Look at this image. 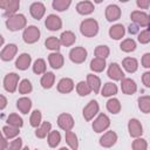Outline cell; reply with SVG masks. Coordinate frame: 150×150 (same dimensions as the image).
Here are the masks:
<instances>
[{
    "instance_id": "obj_9",
    "label": "cell",
    "mask_w": 150,
    "mask_h": 150,
    "mask_svg": "<svg viewBox=\"0 0 150 150\" xmlns=\"http://www.w3.org/2000/svg\"><path fill=\"white\" fill-rule=\"evenodd\" d=\"M98 109H100L98 103H97L96 101L91 100V101L83 108V117H84V120H86V121H90V120H93L94 116L97 115Z\"/></svg>"
},
{
    "instance_id": "obj_29",
    "label": "cell",
    "mask_w": 150,
    "mask_h": 150,
    "mask_svg": "<svg viewBox=\"0 0 150 150\" xmlns=\"http://www.w3.org/2000/svg\"><path fill=\"white\" fill-rule=\"evenodd\" d=\"M16 107L22 114H28L32 108V101L28 97H21L16 101Z\"/></svg>"
},
{
    "instance_id": "obj_41",
    "label": "cell",
    "mask_w": 150,
    "mask_h": 150,
    "mask_svg": "<svg viewBox=\"0 0 150 150\" xmlns=\"http://www.w3.org/2000/svg\"><path fill=\"white\" fill-rule=\"evenodd\" d=\"M46 62H45V60H42V59H38L35 62H34V64H33V71L35 73V74H38V75H40V74H45L46 73Z\"/></svg>"
},
{
    "instance_id": "obj_26",
    "label": "cell",
    "mask_w": 150,
    "mask_h": 150,
    "mask_svg": "<svg viewBox=\"0 0 150 150\" xmlns=\"http://www.w3.org/2000/svg\"><path fill=\"white\" fill-rule=\"evenodd\" d=\"M122 66L128 73H135L138 68V62L135 57H125L122 62Z\"/></svg>"
},
{
    "instance_id": "obj_2",
    "label": "cell",
    "mask_w": 150,
    "mask_h": 150,
    "mask_svg": "<svg viewBox=\"0 0 150 150\" xmlns=\"http://www.w3.org/2000/svg\"><path fill=\"white\" fill-rule=\"evenodd\" d=\"M26 23H27V20L23 14H14L6 20V27L12 32L25 28Z\"/></svg>"
},
{
    "instance_id": "obj_52",
    "label": "cell",
    "mask_w": 150,
    "mask_h": 150,
    "mask_svg": "<svg viewBox=\"0 0 150 150\" xmlns=\"http://www.w3.org/2000/svg\"><path fill=\"white\" fill-rule=\"evenodd\" d=\"M7 105V98L4 95H0V110L5 109Z\"/></svg>"
},
{
    "instance_id": "obj_13",
    "label": "cell",
    "mask_w": 150,
    "mask_h": 150,
    "mask_svg": "<svg viewBox=\"0 0 150 150\" xmlns=\"http://www.w3.org/2000/svg\"><path fill=\"white\" fill-rule=\"evenodd\" d=\"M16 52H18V47H16V45H14V43H9V45H7L4 49H2V52L0 53V59L2 60V61H11L12 59H14V56L16 55Z\"/></svg>"
},
{
    "instance_id": "obj_35",
    "label": "cell",
    "mask_w": 150,
    "mask_h": 150,
    "mask_svg": "<svg viewBox=\"0 0 150 150\" xmlns=\"http://www.w3.org/2000/svg\"><path fill=\"white\" fill-rule=\"evenodd\" d=\"M107 109L111 114H118L121 110V103L117 98H110L107 102Z\"/></svg>"
},
{
    "instance_id": "obj_36",
    "label": "cell",
    "mask_w": 150,
    "mask_h": 150,
    "mask_svg": "<svg viewBox=\"0 0 150 150\" xmlns=\"http://www.w3.org/2000/svg\"><path fill=\"white\" fill-rule=\"evenodd\" d=\"M7 123H8V125L15 127V128H19V129L23 125V121L18 114H11L7 117Z\"/></svg>"
},
{
    "instance_id": "obj_5",
    "label": "cell",
    "mask_w": 150,
    "mask_h": 150,
    "mask_svg": "<svg viewBox=\"0 0 150 150\" xmlns=\"http://www.w3.org/2000/svg\"><path fill=\"white\" fill-rule=\"evenodd\" d=\"M110 125V120L105 114H100L93 122V129L95 132H103Z\"/></svg>"
},
{
    "instance_id": "obj_50",
    "label": "cell",
    "mask_w": 150,
    "mask_h": 150,
    "mask_svg": "<svg viewBox=\"0 0 150 150\" xmlns=\"http://www.w3.org/2000/svg\"><path fill=\"white\" fill-rule=\"evenodd\" d=\"M142 81H143V83H144V86H145L146 88L150 87V73H149V71H145V73L143 74Z\"/></svg>"
},
{
    "instance_id": "obj_55",
    "label": "cell",
    "mask_w": 150,
    "mask_h": 150,
    "mask_svg": "<svg viewBox=\"0 0 150 150\" xmlns=\"http://www.w3.org/2000/svg\"><path fill=\"white\" fill-rule=\"evenodd\" d=\"M4 42H5V39H4V36L0 34V47L4 45Z\"/></svg>"
},
{
    "instance_id": "obj_15",
    "label": "cell",
    "mask_w": 150,
    "mask_h": 150,
    "mask_svg": "<svg viewBox=\"0 0 150 150\" xmlns=\"http://www.w3.org/2000/svg\"><path fill=\"white\" fill-rule=\"evenodd\" d=\"M29 12H30V15L35 19V20H40L43 15H45V12H46V7L42 2H33L29 7Z\"/></svg>"
},
{
    "instance_id": "obj_28",
    "label": "cell",
    "mask_w": 150,
    "mask_h": 150,
    "mask_svg": "<svg viewBox=\"0 0 150 150\" xmlns=\"http://www.w3.org/2000/svg\"><path fill=\"white\" fill-rule=\"evenodd\" d=\"M52 131V124L50 122H43L42 124H40L39 128H36L35 130V136L38 138H45L49 132Z\"/></svg>"
},
{
    "instance_id": "obj_1",
    "label": "cell",
    "mask_w": 150,
    "mask_h": 150,
    "mask_svg": "<svg viewBox=\"0 0 150 150\" xmlns=\"http://www.w3.org/2000/svg\"><path fill=\"white\" fill-rule=\"evenodd\" d=\"M80 30H81L82 35H84L87 38H93V36H95L98 33V23L93 18L86 19V20H83L81 22Z\"/></svg>"
},
{
    "instance_id": "obj_27",
    "label": "cell",
    "mask_w": 150,
    "mask_h": 150,
    "mask_svg": "<svg viewBox=\"0 0 150 150\" xmlns=\"http://www.w3.org/2000/svg\"><path fill=\"white\" fill-rule=\"evenodd\" d=\"M40 82H41L42 88H45V89H49V88H52V87L54 86V82H55V75H54L52 71H47V73H45V74L42 75Z\"/></svg>"
},
{
    "instance_id": "obj_3",
    "label": "cell",
    "mask_w": 150,
    "mask_h": 150,
    "mask_svg": "<svg viewBox=\"0 0 150 150\" xmlns=\"http://www.w3.org/2000/svg\"><path fill=\"white\" fill-rule=\"evenodd\" d=\"M22 38L26 43H35L40 39V29L36 26H28L25 28Z\"/></svg>"
},
{
    "instance_id": "obj_4",
    "label": "cell",
    "mask_w": 150,
    "mask_h": 150,
    "mask_svg": "<svg viewBox=\"0 0 150 150\" xmlns=\"http://www.w3.org/2000/svg\"><path fill=\"white\" fill-rule=\"evenodd\" d=\"M20 7V1L18 0H0V8L5 9L6 16H12Z\"/></svg>"
},
{
    "instance_id": "obj_32",
    "label": "cell",
    "mask_w": 150,
    "mask_h": 150,
    "mask_svg": "<svg viewBox=\"0 0 150 150\" xmlns=\"http://www.w3.org/2000/svg\"><path fill=\"white\" fill-rule=\"evenodd\" d=\"M138 108L141 109L142 112L149 114L150 112V96L144 95L138 98Z\"/></svg>"
},
{
    "instance_id": "obj_18",
    "label": "cell",
    "mask_w": 150,
    "mask_h": 150,
    "mask_svg": "<svg viewBox=\"0 0 150 150\" xmlns=\"http://www.w3.org/2000/svg\"><path fill=\"white\" fill-rule=\"evenodd\" d=\"M48 62L50 64L52 68L54 69H60L62 66H63V62H64V59L62 56V54L57 53V52H54V53H50L48 55Z\"/></svg>"
},
{
    "instance_id": "obj_43",
    "label": "cell",
    "mask_w": 150,
    "mask_h": 150,
    "mask_svg": "<svg viewBox=\"0 0 150 150\" xmlns=\"http://www.w3.org/2000/svg\"><path fill=\"white\" fill-rule=\"evenodd\" d=\"M41 120H42V115H41V111L40 110H34L30 115V125L34 127V128H39L40 124H41Z\"/></svg>"
},
{
    "instance_id": "obj_12",
    "label": "cell",
    "mask_w": 150,
    "mask_h": 150,
    "mask_svg": "<svg viewBox=\"0 0 150 150\" xmlns=\"http://www.w3.org/2000/svg\"><path fill=\"white\" fill-rule=\"evenodd\" d=\"M117 141V135L115 131L110 130V131H107L105 134H103L100 138V144L103 146V148H110Z\"/></svg>"
},
{
    "instance_id": "obj_49",
    "label": "cell",
    "mask_w": 150,
    "mask_h": 150,
    "mask_svg": "<svg viewBox=\"0 0 150 150\" xmlns=\"http://www.w3.org/2000/svg\"><path fill=\"white\" fill-rule=\"evenodd\" d=\"M142 66L144 68H149L150 67V54L149 53H145L142 57Z\"/></svg>"
},
{
    "instance_id": "obj_16",
    "label": "cell",
    "mask_w": 150,
    "mask_h": 150,
    "mask_svg": "<svg viewBox=\"0 0 150 150\" xmlns=\"http://www.w3.org/2000/svg\"><path fill=\"white\" fill-rule=\"evenodd\" d=\"M108 76L110 79L115 80V81H121L122 79H124V73L122 71V69L118 66V63L114 62L108 68Z\"/></svg>"
},
{
    "instance_id": "obj_33",
    "label": "cell",
    "mask_w": 150,
    "mask_h": 150,
    "mask_svg": "<svg viewBox=\"0 0 150 150\" xmlns=\"http://www.w3.org/2000/svg\"><path fill=\"white\" fill-rule=\"evenodd\" d=\"M66 142L67 144L70 146L71 150H77L79 148V142H77V136L70 130V131H66Z\"/></svg>"
},
{
    "instance_id": "obj_57",
    "label": "cell",
    "mask_w": 150,
    "mask_h": 150,
    "mask_svg": "<svg viewBox=\"0 0 150 150\" xmlns=\"http://www.w3.org/2000/svg\"><path fill=\"white\" fill-rule=\"evenodd\" d=\"M22 150H29V148H28V146H25V148H23Z\"/></svg>"
},
{
    "instance_id": "obj_31",
    "label": "cell",
    "mask_w": 150,
    "mask_h": 150,
    "mask_svg": "<svg viewBox=\"0 0 150 150\" xmlns=\"http://www.w3.org/2000/svg\"><path fill=\"white\" fill-rule=\"evenodd\" d=\"M101 93H102V96H104V97L112 96V95L117 94V86L115 83H112V82H108V83H105L103 86Z\"/></svg>"
},
{
    "instance_id": "obj_48",
    "label": "cell",
    "mask_w": 150,
    "mask_h": 150,
    "mask_svg": "<svg viewBox=\"0 0 150 150\" xmlns=\"http://www.w3.org/2000/svg\"><path fill=\"white\" fill-rule=\"evenodd\" d=\"M138 41L143 45H146L150 42V33H149V29H144L142 30L139 34H138Z\"/></svg>"
},
{
    "instance_id": "obj_54",
    "label": "cell",
    "mask_w": 150,
    "mask_h": 150,
    "mask_svg": "<svg viewBox=\"0 0 150 150\" xmlns=\"http://www.w3.org/2000/svg\"><path fill=\"white\" fill-rule=\"evenodd\" d=\"M7 145H8L7 139L4 138V137H1L0 138V150H6L7 149Z\"/></svg>"
},
{
    "instance_id": "obj_46",
    "label": "cell",
    "mask_w": 150,
    "mask_h": 150,
    "mask_svg": "<svg viewBox=\"0 0 150 150\" xmlns=\"http://www.w3.org/2000/svg\"><path fill=\"white\" fill-rule=\"evenodd\" d=\"M148 143L144 138H136L132 142V150H146Z\"/></svg>"
},
{
    "instance_id": "obj_47",
    "label": "cell",
    "mask_w": 150,
    "mask_h": 150,
    "mask_svg": "<svg viewBox=\"0 0 150 150\" xmlns=\"http://www.w3.org/2000/svg\"><path fill=\"white\" fill-rule=\"evenodd\" d=\"M21 146H22V139L19 137V138L13 139V141L7 145V149H6V150H21Z\"/></svg>"
},
{
    "instance_id": "obj_14",
    "label": "cell",
    "mask_w": 150,
    "mask_h": 150,
    "mask_svg": "<svg viewBox=\"0 0 150 150\" xmlns=\"http://www.w3.org/2000/svg\"><path fill=\"white\" fill-rule=\"evenodd\" d=\"M45 25H46V27H47L49 30H59V29L62 27V21H61V19H60L57 15H55V14H49V15L46 18Z\"/></svg>"
},
{
    "instance_id": "obj_51",
    "label": "cell",
    "mask_w": 150,
    "mask_h": 150,
    "mask_svg": "<svg viewBox=\"0 0 150 150\" xmlns=\"http://www.w3.org/2000/svg\"><path fill=\"white\" fill-rule=\"evenodd\" d=\"M137 6L143 8V9H148L149 6H150V1L149 0H137Z\"/></svg>"
},
{
    "instance_id": "obj_53",
    "label": "cell",
    "mask_w": 150,
    "mask_h": 150,
    "mask_svg": "<svg viewBox=\"0 0 150 150\" xmlns=\"http://www.w3.org/2000/svg\"><path fill=\"white\" fill-rule=\"evenodd\" d=\"M138 29H139L138 26L135 25V23H132V25L129 26V29H128V30H129L130 34H136V33H138Z\"/></svg>"
},
{
    "instance_id": "obj_58",
    "label": "cell",
    "mask_w": 150,
    "mask_h": 150,
    "mask_svg": "<svg viewBox=\"0 0 150 150\" xmlns=\"http://www.w3.org/2000/svg\"><path fill=\"white\" fill-rule=\"evenodd\" d=\"M1 137H2V135H1V131H0V138H1Z\"/></svg>"
},
{
    "instance_id": "obj_19",
    "label": "cell",
    "mask_w": 150,
    "mask_h": 150,
    "mask_svg": "<svg viewBox=\"0 0 150 150\" xmlns=\"http://www.w3.org/2000/svg\"><path fill=\"white\" fill-rule=\"evenodd\" d=\"M105 18L108 21H116L121 18V9L117 5H109L105 8Z\"/></svg>"
},
{
    "instance_id": "obj_10",
    "label": "cell",
    "mask_w": 150,
    "mask_h": 150,
    "mask_svg": "<svg viewBox=\"0 0 150 150\" xmlns=\"http://www.w3.org/2000/svg\"><path fill=\"white\" fill-rule=\"evenodd\" d=\"M57 125L64 131H70L74 127V120H73L71 115L66 114V112L61 114L57 117Z\"/></svg>"
},
{
    "instance_id": "obj_22",
    "label": "cell",
    "mask_w": 150,
    "mask_h": 150,
    "mask_svg": "<svg viewBox=\"0 0 150 150\" xmlns=\"http://www.w3.org/2000/svg\"><path fill=\"white\" fill-rule=\"evenodd\" d=\"M76 11L79 14L87 15L94 12V4L91 1H80L76 5Z\"/></svg>"
},
{
    "instance_id": "obj_20",
    "label": "cell",
    "mask_w": 150,
    "mask_h": 150,
    "mask_svg": "<svg viewBox=\"0 0 150 150\" xmlns=\"http://www.w3.org/2000/svg\"><path fill=\"white\" fill-rule=\"evenodd\" d=\"M30 62H32V56L29 54H27V53H23V54L19 55V57L16 59L15 67L18 69H20V70H26L30 66Z\"/></svg>"
},
{
    "instance_id": "obj_7",
    "label": "cell",
    "mask_w": 150,
    "mask_h": 150,
    "mask_svg": "<svg viewBox=\"0 0 150 150\" xmlns=\"http://www.w3.org/2000/svg\"><path fill=\"white\" fill-rule=\"evenodd\" d=\"M69 59L74 63H83L87 59V50L83 47H74L69 52Z\"/></svg>"
},
{
    "instance_id": "obj_37",
    "label": "cell",
    "mask_w": 150,
    "mask_h": 150,
    "mask_svg": "<svg viewBox=\"0 0 150 150\" xmlns=\"http://www.w3.org/2000/svg\"><path fill=\"white\" fill-rule=\"evenodd\" d=\"M121 49L125 53H130V52H134L136 49V42L132 40V39H125L121 42L120 45Z\"/></svg>"
},
{
    "instance_id": "obj_6",
    "label": "cell",
    "mask_w": 150,
    "mask_h": 150,
    "mask_svg": "<svg viewBox=\"0 0 150 150\" xmlns=\"http://www.w3.org/2000/svg\"><path fill=\"white\" fill-rule=\"evenodd\" d=\"M19 82V75L16 73H9L4 79V88L8 93H14L16 90Z\"/></svg>"
},
{
    "instance_id": "obj_45",
    "label": "cell",
    "mask_w": 150,
    "mask_h": 150,
    "mask_svg": "<svg viewBox=\"0 0 150 150\" xmlns=\"http://www.w3.org/2000/svg\"><path fill=\"white\" fill-rule=\"evenodd\" d=\"M32 89H33L32 83H30V81L27 80V79L22 80V81L20 82V84H19V93H20V94H28V93L32 91Z\"/></svg>"
},
{
    "instance_id": "obj_56",
    "label": "cell",
    "mask_w": 150,
    "mask_h": 150,
    "mask_svg": "<svg viewBox=\"0 0 150 150\" xmlns=\"http://www.w3.org/2000/svg\"><path fill=\"white\" fill-rule=\"evenodd\" d=\"M59 150H69L68 148H66V146H63V148H61V149H59Z\"/></svg>"
},
{
    "instance_id": "obj_40",
    "label": "cell",
    "mask_w": 150,
    "mask_h": 150,
    "mask_svg": "<svg viewBox=\"0 0 150 150\" xmlns=\"http://www.w3.org/2000/svg\"><path fill=\"white\" fill-rule=\"evenodd\" d=\"M70 4H71L70 0H54L52 2V6L54 9H56L59 12H63L70 6Z\"/></svg>"
},
{
    "instance_id": "obj_30",
    "label": "cell",
    "mask_w": 150,
    "mask_h": 150,
    "mask_svg": "<svg viewBox=\"0 0 150 150\" xmlns=\"http://www.w3.org/2000/svg\"><path fill=\"white\" fill-rule=\"evenodd\" d=\"M105 68V60L100 57H94L90 61V69L95 73H101Z\"/></svg>"
},
{
    "instance_id": "obj_25",
    "label": "cell",
    "mask_w": 150,
    "mask_h": 150,
    "mask_svg": "<svg viewBox=\"0 0 150 150\" xmlns=\"http://www.w3.org/2000/svg\"><path fill=\"white\" fill-rule=\"evenodd\" d=\"M87 84L90 87L91 91L97 94L100 91V88H101V80L94 74H88L87 75Z\"/></svg>"
},
{
    "instance_id": "obj_8",
    "label": "cell",
    "mask_w": 150,
    "mask_h": 150,
    "mask_svg": "<svg viewBox=\"0 0 150 150\" xmlns=\"http://www.w3.org/2000/svg\"><path fill=\"white\" fill-rule=\"evenodd\" d=\"M131 20L134 21L135 25H137L138 27H148L149 26V22H150V19H149V15L144 12H141V11H134L130 15Z\"/></svg>"
},
{
    "instance_id": "obj_21",
    "label": "cell",
    "mask_w": 150,
    "mask_h": 150,
    "mask_svg": "<svg viewBox=\"0 0 150 150\" xmlns=\"http://www.w3.org/2000/svg\"><path fill=\"white\" fill-rule=\"evenodd\" d=\"M74 89V82L71 79L68 77H63L57 83V90L62 94H68Z\"/></svg>"
},
{
    "instance_id": "obj_23",
    "label": "cell",
    "mask_w": 150,
    "mask_h": 150,
    "mask_svg": "<svg viewBox=\"0 0 150 150\" xmlns=\"http://www.w3.org/2000/svg\"><path fill=\"white\" fill-rule=\"evenodd\" d=\"M124 33H125L124 26L121 25V23H116V25H114V26H111V27L109 28V35H110V38L114 39V40H120V39H122L123 35H124Z\"/></svg>"
},
{
    "instance_id": "obj_39",
    "label": "cell",
    "mask_w": 150,
    "mask_h": 150,
    "mask_svg": "<svg viewBox=\"0 0 150 150\" xmlns=\"http://www.w3.org/2000/svg\"><path fill=\"white\" fill-rule=\"evenodd\" d=\"M60 141H61V135L59 131L54 130L48 134V144L50 148H55L56 145H59Z\"/></svg>"
},
{
    "instance_id": "obj_38",
    "label": "cell",
    "mask_w": 150,
    "mask_h": 150,
    "mask_svg": "<svg viewBox=\"0 0 150 150\" xmlns=\"http://www.w3.org/2000/svg\"><path fill=\"white\" fill-rule=\"evenodd\" d=\"M2 132L5 134V138L6 139H11V138H14L19 135V128H15V127H11V125H5L2 128Z\"/></svg>"
},
{
    "instance_id": "obj_17",
    "label": "cell",
    "mask_w": 150,
    "mask_h": 150,
    "mask_svg": "<svg viewBox=\"0 0 150 150\" xmlns=\"http://www.w3.org/2000/svg\"><path fill=\"white\" fill-rule=\"evenodd\" d=\"M122 82H121V89H122V91L125 94V95H132V94H135L136 93V90H137V86H136V83H135V81L134 80H131V79H122L121 80Z\"/></svg>"
},
{
    "instance_id": "obj_42",
    "label": "cell",
    "mask_w": 150,
    "mask_h": 150,
    "mask_svg": "<svg viewBox=\"0 0 150 150\" xmlns=\"http://www.w3.org/2000/svg\"><path fill=\"white\" fill-rule=\"evenodd\" d=\"M76 91H77V94H79L80 96H87V95H89V94L91 93V89H90V87L87 84V82L81 81V82H79L77 86H76Z\"/></svg>"
},
{
    "instance_id": "obj_24",
    "label": "cell",
    "mask_w": 150,
    "mask_h": 150,
    "mask_svg": "<svg viewBox=\"0 0 150 150\" xmlns=\"http://www.w3.org/2000/svg\"><path fill=\"white\" fill-rule=\"evenodd\" d=\"M59 40H60V43H61L62 46L69 47V46L74 45V42H75V40H76V36H75V34H74L73 32L66 30V32H63V33L61 34V36H60Z\"/></svg>"
},
{
    "instance_id": "obj_34",
    "label": "cell",
    "mask_w": 150,
    "mask_h": 150,
    "mask_svg": "<svg viewBox=\"0 0 150 150\" xmlns=\"http://www.w3.org/2000/svg\"><path fill=\"white\" fill-rule=\"evenodd\" d=\"M45 46L47 49H50V50H54V52H57L60 49V40L56 38V36H49L46 41H45Z\"/></svg>"
},
{
    "instance_id": "obj_11",
    "label": "cell",
    "mask_w": 150,
    "mask_h": 150,
    "mask_svg": "<svg viewBox=\"0 0 150 150\" xmlns=\"http://www.w3.org/2000/svg\"><path fill=\"white\" fill-rule=\"evenodd\" d=\"M128 130L131 137L138 138L143 134V127L137 118H131L128 123Z\"/></svg>"
},
{
    "instance_id": "obj_44",
    "label": "cell",
    "mask_w": 150,
    "mask_h": 150,
    "mask_svg": "<svg viewBox=\"0 0 150 150\" xmlns=\"http://www.w3.org/2000/svg\"><path fill=\"white\" fill-rule=\"evenodd\" d=\"M109 54H110V50H109V48L107 46L100 45V46H97L95 48V56L96 57H100V59H104L105 60V57H108Z\"/></svg>"
}]
</instances>
